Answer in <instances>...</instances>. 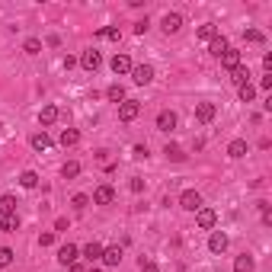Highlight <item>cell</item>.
<instances>
[{
    "label": "cell",
    "mask_w": 272,
    "mask_h": 272,
    "mask_svg": "<svg viewBox=\"0 0 272 272\" xmlns=\"http://www.w3.org/2000/svg\"><path fill=\"white\" fill-rule=\"evenodd\" d=\"M141 112V103L138 99H125V103H119V119L122 122H135Z\"/></svg>",
    "instance_id": "1"
},
{
    "label": "cell",
    "mask_w": 272,
    "mask_h": 272,
    "mask_svg": "<svg viewBox=\"0 0 272 272\" xmlns=\"http://www.w3.org/2000/svg\"><path fill=\"white\" fill-rule=\"evenodd\" d=\"M180 208H186V212H199L202 208V195L195 192V189H186V192L180 195Z\"/></svg>",
    "instance_id": "2"
},
{
    "label": "cell",
    "mask_w": 272,
    "mask_h": 272,
    "mask_svg": "<svg viewBox=\"0 0 272 272\" xmlns=\"http://www.w3.org/2000/svg\"><path fill=\"white\" fill-rule=\"evenodd\" d=\"M195 224H199L202 230H212L215 224H218V215L212 212V208H205V205H202L199 212H195Z\"/></svg>",
    "instance_id": "3"
},
{
    "label": "cell",
    "mask_w": 272,
    "mask_h": 272,
    "mask_svg": "<svg viewBox=\"0 0 272 272\" xmlns=\"http://www.w3.org/2000/svg\"><path fill=\"white\" fill-rule=\"evenodd\" d=\"M132 80H135V84H141V87L151 84V80H154V64H138V67H132Z\"/></svg>",
    "instance_id": "4"
},
{
    "label": "cell",
    "mask_w": 272,
    "mask_h": 272,
    "mask_svg": "<svg viewBox=\"0 0 272 272\" xmlns=\"http://www.w3.org/2000/svg\"><path fill=\"white\" fill-rule=\"evenodd\" d=\"M80 256V247H74V243H64V247L58 250V263L61 266H71V263H77Z\"/></svg>",
    "instance_id": "5"
},
{
    "label": "cell",
    "mask_w": 272,
    "mask_h": 272,
    "mask_svg": "<svg viewBox=\"0 0 272 272\" xmlns=\"http://www.w3.org/2000/svg\"><path fill=\"white\" fill-rule=\"evenodd\" d=\"M54 122H58V106H42V109H39V125H42V132H45V128H48V125H54Z\"/></svg>",
    "instance_id": "6"
},
{
    "label": "cell",
    "mask_w": 272,
    "mask_h": 272,
    "mask_svg": "<svg viewBox=\"0 0 272 272\" xmlns=\"http://www.w3.org/2000/svg\"><path fill=\"white\" fill-rule=\"evenodd\" d=\"M215 115H218V106L215 103H199V106H195V119H199L202 125H208Z\"/></svg>",
    "instance_id": "7"
},
{
    "label": "cell",
    "mask_w": 272,
    "mask_h": 272,
    "mask_svg": "<svg viewBox=\"0 0 272 272\" xmlns=\"http://www.w3.org/2000/svg\"><path fill=\"white\" fill-rule=\"evenodd\" d=\"M80 64H84L87 71H99V67H103V54H99L96 48H90V51H84V58H80Z\"/></svg>",
    "instance_id": "8"
},
{
    "label": "cell",
    "mask_w": 272,
    "mask_h": 272,
    "mask_svg": "<svg viewBox=\"0 0 272 272\" xmlns=\"http://www.w3.org/2000/svg\"><path fill=\"white\" fill-rule=\"evenodd\" d=\"M208 250H212V253H224V250H227V234H224V230H212Z\"/></svg>",
    "instance_id": "9"
},
{
    "label": "cell",
    "mask_w": 272,
    "mask_h": 272,
    "mask_svg": "<svg viewBox=\"0 0 272 272\" xmlns=\"http://www.w3.org/2000/svg\"><path fill=\"white\" fill-rule=\"evenodd\" d=\"M93 202H96V205H112V202H115V189L112 186H96Z\"/></svg>",
    "instance_id": "10"
},
{
    "label": "cell",
    "mask_w": 272,
    "mask_h": 272,
    "mask_svg": "<svg viewBox=\"0 0 272 272\" xmlns=\"http://www.w3.org/2000/svg\"><path fill=\"white\" fill-rule=\"evenodd\" d=\"M180 29H182V16L180 13H167V16H163V32H167V36H176Z\"/></svg>",
    "instance_id": "11"
},
{
    "label": "cell",
    "mask_w": 272,
    "mask_h": 272,
    "mask_svg": "<svg viewBox=\"0 0 272 272\" xmlns=\"http://www.w3.org/2000/svg\"><path fill=\"white\" fill-rule=\"evenodd\" d=\"M103 243H99V240H90V243H87V247L84 250H80V253H84L87 256V260H90V263H96V260H103Z\"/></svg>",
    "instance_id": "12"
},
{
    "label": "cell",
    "mask_w": 272,
    "mask_h": 272,
    "mask_svg": "<svg viewBox=\"0 0 272 272\" xmlns=\"http://www.w3.org/2000/svg\"><path fill=\"white\" fill-rule=\"evenodd\" d=\"M157 128H160V132H173V128H176V112L163 109V112L157 115Z\"/></svg>",
    "instance_id": "13"
},
{
    "label": "cell",
    "mask_w": 272,
    "mask_h": 272,
    "mask_svg": "<svg viewBox=\"0 0 272 272\" xmlns=\"http://www.w3.org/2000/svg\"><path fill=\"white\" fill-rule=\"evenodd\" d=\"M109 64H112L115 74H132V58H128V54H115Z\"/></svg>",
    "instance_id": "14"
},
{
    "label": "cell",
    "mask_w": 272,
    "mask_h": 272,
    "mask_svg": "<svg viewBox=\"0 0 272 272\" xmlns=\"http://www.w3.org/2000/svg\"><path fill=\"white\" fill-rule=\"evenodd\" d=\"M253 269H256V260L250 253H240L234 260V272H253Z\"/></svg>",
    "instance_id": "15"
},
{
    "label": "cell",
    "mask_w": 272,
    "mask_h": 272,
    "mask_svg": "<svg viewBox=\"0 0 272 272\" xmlns=\"http://www.w3.org/2000/svg\"><path fill=\"white\" fill-rule=\"evenodd\" d=\"M227 48H230V42H227V39H224V36H215L212 42H208V51H212L215 58H221V54L227 51Z\"/></svg>",
    "instance_id": "16"
},
{
    "label": "cell",
    "mask_w": 272,
    "mask_h": 272,
    "mask_svg": "<svg viewBox=\"0 0 272 272\" xmlns=\"http://www.w3.org/2000/svg\"><path fill=\"white\" fill-rule=\"evenodd\" d=\"M230 80H234L237 87H243V84H250V67L247 64H237L234 71H230Z\"/></svg>",
    "instance_id": "17"
},
{
    "label": "cell",
    "mask_w": 272,
    "mask_h": 272,
    "mask_svg": "<svg viewBox=\"0 0 272 272\" xmlns=\"http://www.w3.org/2000/svg\"><path fill=\"white\" fill-rule=\"evenodd\" d=\"M103 263L106 266H119L122 263V247H106L103 250Z\"/></svg>",
    "instance_id": "18"
},
{
    "label": "cell",
    "mask_w": 272,
    "mask_h": 272,
    "mask_svg": "<svg viewBox=\"0 0 272 272\" xmlns=\"http://www.w3.org/2000/svg\"><path fill=\"white\" fill-rule=\"evenodd\" d=\"M0 230H3V234H16V230H19V215L0 218Z\"/></svg>",
    "instance_id": "19"
},
{
    "label": "cell",
    "mask_w": 272,
    "mask_h": 272,
    "mask_svg": "<svg viewBox=\"0 0 272 272\" xmlns=\"http://www.w3.org/2000/svg\"><path fill=\"white\" fill-rule=\"evenodd\" d=\"M29 144L36 147V151H48V147H51V138H48L45 132H36V135L29 138Z\"/></svg>",
    "instance_id": "20"
},
{
    "label": "cell",
    "mask_w": 272,
    "mask_h": 272,
    "mask_svg": "<svg viewBox=\"0 0 272 272\" xmlns=\"http://www.w3.org/2000/svg\"><path fill=\"white\" fill-rule=\"evenodd\" d=\"M227 154H230L234 160H240L243 154H247V141H243V138H234V141L227 144Z\"/></svg>",
    "instance_id": "21"
},
{
    "label": "cell",
    "mask_w": 272,
    "mask_h": 272,
    "mask_svg": "<svg viewBox=\"0 0 272 272\" xmlns=\"http://www.w3.org/2000/svg\"><path fill=\"white\" fill-rule=\"evenodd\" d=\"M221 64L227 67V71H234V67L240 64V51H237V48H227V51L221 54Z\"/></svg>",
    "instance_id": "22"
},
{
    "label": "cell",
    "mask_w": 272,
    "mask_h": 272,
    "mask_svg": "<svg viewBox=\"0 0 272 272\" xmlns=\"http://www.w3.org/2000/svg\"><path fill=\"white\" fill-rule=\"evenodd\" d=\"M106 99H109V103H125V87H122V84H112V87L106 90Z\"/></svg>",
    "instance_id": "23"
},
{
    "label": "cell",
    "mask_w": 272,
    "mask_h": 272,
    "mask_svg": "<svg viewBox=\"0 0 272 272\" xmlns=\"http://www.w3.org/2000/svg\"><path fill=\"white\" fill-rule=\"evenodd\" d=\"M6 215H16V199L13 195H0V218Z\"/></svg>",
    "instance_id": "24"
},
{
    "label": "cell",
    "mask_w": 272,
    "mask_h": 272,
    "mask_svg": "<svg viewBox=\"0 0 272 272\" xmlns=\"http://www.w3.org/2000/svg\"><path fill=\"white\" fill-rule=\"evenodd\" d=\"M77 141H80V132H77V128H64V132H61V144H64V147H74Z\"/></svg>",
    "instance_id": "25"
},
{
    "label": "cell",
    "mask_w": 272,
    "mask_h": 272,
    "mask_svg": "<svg viewBox=\"0 0 272 272\" xmlns=\"http://www.w3.org/2000/svg\"><path fill=\"white\" fill-rule=\"evenodd\" d=\"M163 154H167V160H173V163L186 160V154H182V147H180V144H167V147H163Z\"/></svg>",
    "instance_id": "26"
},
{
    "label": "cell",
    "mask_w": 272,
    "mask_h": 272,
    "mask_svg": "<svg viewBox=\"0 0 272 272\" xmlns=\"http://www.w3.org/2000/svg\"><path fill=\"white\" fill-rule=\"evenodd\" d=\"M237 93H240V103H253V99H256V87H253V84L237 87Z\"/></svg>",
    "instance_id": "27"
},
{
    "label": "cell",
    "mask_w": 272,
    "mask_h": 272,
    "mask_svg": "<svg viewBox=\"0 0 272 272\" xmlns=\"http://www.w3.org/2000/svg\"><path fill=\"white\" fill-rule=\"evenodd\" d=\"M19 186H23V189H36V186H39V173H32V170H26V173L19 176Z\"/></svg>",
    "instance_id": "28"
},
{
    "label": "cell",
    "mask_w": 272,
    "mask_h": 272,
    "mask_svg": "<svg viewBox=\"0 0 272 272\" xmlns=\"http://www.w3.org/2000/svg\"><path fill=\"white\" fill-rule=\"evenodd\" d=\"M61 176H64V180H74V176H80V163H77V160H67L64 167H61Z\"/></svg>",
    "instance_id": "29"
},
{
    "label": "cell",
    "mask_w": 272,
    "mask_h": 272,
    "mask_svg": "<svg viewBox=\"0 0 272 272\" xmlns=\"http://www.w3.org/2000/svg\"><path fill=\"white\" fill-rule=\"evenodd\" d=\"M218 36V29H215V23H205V26H202V29H199V39H205V42H212V39Z\"/></svg>",
    "instance_id": "30"
},
{
    "label": "cell",
    "mask_w": 272,
    "mask_h": 272,
    "mask_svg": "<svg viewBox=\"0 0 272 272\" xmlns=\"http://www.w3.org/2000/svg\"><path fill=\"white\" fill-rule=\"evenodd\" d=\"M71 205H74V208H77V212H84V208H87V205H90V195H84V192H77V195H74V199H71Z\"/></svg>",
    "instance_id": "31"
},
{
    "label": "cell",
    "mask_w": 272,
    "mask_h": 272,
    "mask_svg": "<svg viewBox=\"0 0 272 272\" xmlns=\"http://www.w3.org/2000/svg\"><path fill=\"white\" fill-rule=\"evenodd\" d=\"M23 51H26V54H39V51H42V42H39V39H26Z\"/></svg>",
    "instance_id": "32"
},
{
    "label": "cell",
    "mask_w": 272,
    "mask_h": 272,
    "mask_svg": "<svg viewBox=\"0 0 272 272\" xmlns=\"http://www.w3.org/2000/svg\"><path fill=\"white\" fill-rule=\"evenodd\" d=\"M13 263V250L10 247H0V269H6Z\"/></svg>",
    "instance_id": "33"
},
{
    "label": "cell",
    "mask_w": 272,
    "mask_h": 272,
    "mask_svg": "<svg viewBox=\"0 0 272 272\" xmlns=\"http://www.w3.org/2000/svg\"><path fill=\"white\" fill-rule=\"evenodd\" d=\"M243 39H247V42H263V32L260 29H247V32H243Z\"/></svg>",
    "instance_id": "34"
},
{
    "label": "cell",
    "mask_w": 272,
    "mask_h": 272,
    "mask_svg": "<svg viewBox=\"0 0 272 272\" xmlns=\"http://www.w3.org/2000/svg\"><path fill=\"white\" fill-rule=\"evenodd\" d=\"M147 29H151V23H147V16H144V19H138V23H135V32H138V36H144Z\"/></svg>",
    "instance_id": "35"
},
{
    "label": "cell",
    "mask_w": 272,
    "mask_h": 272,
    "mask_svg": "<svg viewBox=\"0 0 272 272\" xmlns=\"http://www.w3.org/2000/svg\"><path fill=\"white\" fill-rule=\"evenodd\" d=\"M39 243H42V247H51L54 243V230H45V234L39 237Z\"/></svg>",
    "instance_id": "36"
},
{
    "label": "cell",
    "mask_w": 272,
    "mask_h": 272,
    "mask_svg": "<svg viewBox=\"0 0 272 272\" xmlns=\"http://www.w3.org/2000/svg\"><path fill=\"white\" fill-rule=\"evenodd\" d=\"M128 189H132V192H144V180H138V176H135V180L128 182Z\"/></svg>",
    "instance_id": "37"
},
{
    "label": "cell",
    "mask_w": 272,
    "mask_h": 272,
    "mask_svg": "<svg viewBox=\"0 0 272 272\" xmlns=\"http://www.w3.org/2000/svg\"><path fill=\"white\" fill-rule=\"evenodd\" d=\"M132 154H135L138 160H147V147H144V144H135V151H132Z\"/></svg>",
    "instance_id": "38"
},
{
    "label": "cell",
    "mask_w": 272,
    "mask_h": 272,
    "mask_svg": "<svg viewBox=\"0 0 272 272\" xmlns=\"http://www.w3.org/2000/svg\"><path fill=\"white\" fill-rule=\"evenodd\" d=\"M141 272H157V266H154V260H144V256H141Z\"/></svg>",
    "instance_id": "39"
},
{
    "label": "cell",
    "mask_w": 272,
    "mask_h": 272,
    "mask_svg": "<svg viewBox=\"0 0 272 272\" xmlns=\"http://www.w3.org/2000/svg\"><path fill=\"white\" fill-rule=\"evenodd\" d=\"M71 227V224H67V218H58V221H54V230H67Z\"/></svg>",
    "instance_id": "40"
},
{
    "label": "cell",
    "mask_w": 272,
    "mask_h": 272,
    "mask_svg": "<svg viewBox=\"0 0 272 272\" xmlns=\"http://www.w3.org/2000/svg\"><path fill=\"white\" fill-rule=\"evenodd\" d=\"M260 87H263V90H272V74H266V77L260 80Z\"/></svg>",
    "instance_id": "41"
},
{
    "label": "cell",
    "mask_w": 272,
    "mask_h": 272,
    "mask_svg": "<svg viewBox=\"0 0 272 272\" xmlns=\"http://www.w3.org/2000/svg\"><path fill=\"white\" fill-rule=\"evenodd\" d=\"M67 272H87V266H84V263H71V266H67Z\"/></svg>",
    "instance_id": "42"
},
{
    "label": "cell",
    "mask_w": 272,
    "mask_h": 272,
    "mask_svg": "<svg viewBox=\"0 0 272 272\" xmlns=\"http://www.w3.org/2000/svg\"><path fill=\"white\" fill-rule=\"evenodd\" d=\"M90 272H103V269H90Z\"/></svg>",
    "instance_id": "43"
}]
</instances>
